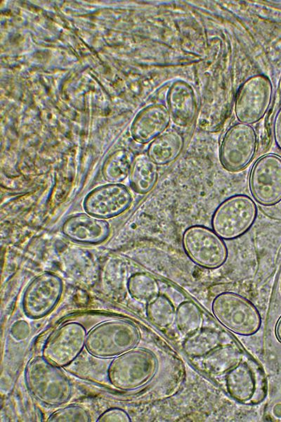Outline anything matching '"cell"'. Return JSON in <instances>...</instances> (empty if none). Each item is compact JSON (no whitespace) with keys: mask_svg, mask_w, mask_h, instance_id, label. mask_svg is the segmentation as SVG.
<instances>
[{"mask_svg":"<svg viewBox=\"0 0 281 422\" xmlns=\"http://www.w3.org/2000/svg\"><path fill=\"white\" fill-rule=\"evenodd\" d=\"M25 380L31 395L40 403L59 406L72 395V383L65 373L43 356L32 358L25 369Z\"/></svg>","mask_w":281,"mask_h":422,"instance_id":"obj_1","label":"cell"},{"mask_svg":"<svg viewBox=\"0 0 281 422\" xmlns=\"http://www.w3.org/2000/svg\"><path fill=\"white\" fill-rule=\"evenodd\" d=\"M140 340V332L132 323L122 319L101 322L87 333L85 348L93 357L115 358L133 348Z\"/></svg>","mask_w":281,"mask_h":422,"instance_id":"obj_2","label":"cell"},{"mask_svg":"<svg viewBox=\"0 0 281 422\" xmlns=\"http://www.w3.org/2000/svg\"><path fill=\"white\" fill-rule=\"evenodd\" d=\"M157 359L152 352L133 348L112 359L107 375L114 388L131 391L149 383L157 373Z\"/></svg>","mask_w":281,"mask_h":422,"instance_id":"obj_3","label":"cell"},{"mask_svg":"<svg viewBox=\"0 0 281 422\" xmlns=\"http://www.w3.org/2000/svg\"><path fill=\"white\" fill-rule=\"evenodd\" d=\"M257 207L248 196L236 194L224 200L211 217L213 230L223 239L232 240L245 234L254 224Z\"/></svg>","mask_w":281,"mask_h":422,"instance_id":"obj_4","label":"cell"},{"mask_svg":"<svg viewBox=\"0 0 281 422\" xmlns=\"http://www.w3.org/2000/svg\"><path fill=\"white\" fill-rule=\"evenodd\" d=\"M211 309L216 320L236 334L250 335L261 326L258 309L236 293L226 292L218 295L212 302Z\"/></svg>","mask_w":281,"mask_h":422,"instance_id":"obj_5","label":"cell"},{"mask_svg":"<svg viewBox=\"0 0 281 422\" xmlns=\"http://www.w3.org/2000/svg\"><path fill=\"white\" fill-rule=\"evenodd\" d=\"M273 87L270 78L262 74L247 78L239 87L234 110L239 122L252 124L266 114L271 103Z\"/></svg>","mask_w":281,"mask_h":422,"instance_id":"obj_6","label":"cell"},{"mask_svg":"<svg viewBox=\"0 0 281 422\" xmlns=\"http://www.w3.org/2000/svg\"><path fill=\"white\" fill-rule=\"evenodd\" d=\"M227 392L236 401L257 404L266 397V378L260 365L248 355L225 377Z\"/></svg>","mask_w":281,"mask_h":422,"instance_id":"obj_7","label":"cell"},{"mask_svg":"<svg viewBox=\"0 0 281 422\" xmlns=\"http://www.w3.org/2000/svg\"><path fill=\"white\" fill-rule=\"evenodd\" d=\"M182 242L188 257L200 267L217 268L227 260L228 248L224 241L208 227L194 225L187 228Z\"/></svg>","mask_w":281,"mask_h":422,"instance_id":"obj_8","label":"cell"},{"mask_svg":"<svg viewBox=\"0 0 281 422\" xmlns=\"http://www.w3.org/2000/svg\"><path fill=\"white\" fill-rule=\"evenodd\" d=\"M257 136L250 125L237 122L225 133L220 146V161L229 172H238L246 167L254 157Z\"/></svg>","mask_w":281,"mask_h":422,"instance_id":"obj_9","label":"cell"},{"mask_svg":"<svg viewBox=\"0 0 281 422\" xmlns=\"http://www.w3.org/2000/svg\"><path fill=\"white\" fill-rule=\"evenodd\" d=\"M85 327L75 321L67 322L54 331L46 340L42 356L60 366L70 364L85 347Z\"/></svg>","mask_w":281,"mask_h":422,"instance_id":"obj_10","label":"cell"},{"mask_svg":"<svg viewBox=\"0 0 281 422\" xmlns=\"http://www.w3.org/2000/svg\"><path fill=\"white\" fill-rule=\"evenodd\" d=\"M63 289L62 279L52 272H44L35 277L26 288L22 296V310L32 319L48 314L58 304Z\"/></svg>","mask_w":281,"mask_h":422,"instance_id":"obj_11","label":"cell"},{"mask_svg":"<svg viewBox=\"0 0 281 422\" xmlns=\"http://www.w3.org/2000/svg\"><path fill=\"white\" fill-rule=\"evenodd\" d=\"M249 189L262 205H274L281 200V157L267 154L256 161L249 175Z\"/></svg>","mask_w":281,"mask_h":422,"instance_id":"obj_12","label":"cell"},{"mask_svg":"<svg viewBox=\"0 0 281 422\" xmlns=\"http://www.w3.org/2000/svg\"><path fill=\"white\" fill-rule=\"evenodd\" d=\"M132 196L127 187L120 183H110L90 191L85 197V212L102 219L121 215L132 203Z\"/></svg>","mask_w":281,"mask_h":422,"instance_id":"obj_13","label":"cell"},{"mask_svg":"<svg viewBox=\"0 0 281 422\" xmlns=\"http://www.w3.org/2000/svg\"><path fill=\"white\" fill-rule=\"evenodd\" d=\"M247 355L233 338L190 362L204 374L216 379L221 376H226Z\"/></svg>","mask_w":281,"mask_h":422,"instance_id":"obj_14","label":"cell"},{"mask_svg":"<svg viewBox=\"0 0 281 422\" xmlns=\"http://www.w3.org/2000/svg\"><path fill=\"white\" fill-rule=\"evenodd\" d=\"M63 234L69 239L83 244H99L110 236L111 227L105 219L86 212L68 217L61 227Z\"/></svg>","mask_w":281,"mask_h":422,"instance_id":"obj_15","label":"cell"},{"mask_svg":"<svg viewBox=\"0 0 281 422\" xmlns=\"http://www.w3.org/2000/svg\"><path fill=\"white\" fill-rule=\"evenodd\" d=\"M171 120L178 127L189 126L195 120L198 99L193 87L183 80H176L170 86L166 96Z\"/></svg>","mask_w":281,"mask_h":422,"instance_id":"obj_16","label":"cell"},{"mask_svg":"<svg viewBox=\"0 0 281 422\" xmlns=\"http://www.w3.org/2000/svg\"><path fill=\"white\" fill-rule=\"evenodd\" d=\"M171 120L169 110L164 105H150L136 116L131 126V136L138 143L150 142L165 132Z\"/></svg>","mask_w":281,"mask_h":422,"instance_id":"obj_17","label":"cell"},{"mask_svg":"<svg viewBox=\"0 0 281 422\" xmlns=\"http://www.w3.org/2000/svg\"><path fill=\"white\" fill-rule=\"evenodd\" d=\"M233 338L221 328L203 326L187 335L183 343V350L190 361L200 358L217 346L233 339Z\"/></svg>","mask_w":281,"mask_h":422,"instance_id":"obj_18","label":"cell"},{"mask_svg":"<svg viewBox=\"0 0 281 422\" xmlns=\"http://www.w3.org/2000/svg\"><path fill=\"white\" fill-rule=\"evenodd\" d=\"M184 143V138L178 132H164L151 141L147 155L157 165H167L180 155Z\"/></svg>","mask_w":281,"mask_h":422,"instance_id":"obj_19","label":"cell"},{"mask_svg":"<svg viewBox=\"0 0 281 422\" xmlns=\"http://www.w3.org/2000/svg\"><path fill=\"white\" fill-rule=\"evenodd\" d=\"M129 177L131 188L137 193L145 194L157 181V165L148 155H139L133 160Z\"/></svg>","mask_w":281,"mask_h":422,"instance_id":"obj_20","label":"cell"},{"mask_svg":"<svg viewBox=\"0 0 281 422\" xmlns=\"http://www.w3.org/2000/svg\"><path fill=\"white\" fill-rule=\"evenodd\" d=\"M126 287L132 298L147 302L157 296L160 290L158 281L144 272L132 274L127 280Z\"/></svg>","mask_w":281,"mask_h":422,"instance_id":"obj_21","label":"cell"},{"mask_svg":"<svg viewBox=\"0 0 281 422\" xmlns=\"http://www.w3.org/2000/svg\"><path fill=\"white\" fill-rule=\"evenodd\" d=\"M176 308L164 295L157 296L148 302L146 315L155 326L166 328L175 323Z\"/></svg>","mask_w":281,"mask_h":422,"instance_id":"obj_22","label":"cell"},{"mask_svg":"<svg viewBox=\"0 0 281 422\" xmlns=\"http://www.w3.org/2000/svg\"><path fill=\"white\" fill-rule=\"evenodd\" d=\"M204 323V314L192 300L183 302L176 309L175 324L183 335H189Z\"/></svg>","mask_w":281,"mask_h":422,"instance_id":"obj_23","label":"cell"},{"mask_svg":"<svg viewBox=\"0 0 281 422\" xmlns=\"http://www.w3.org/2000/svg\"><path fill=\"white\" fill-rule=\"evenodd\" d=\"M132 162L126 151L120 150L115 152L103 166L104 179L109 183H121L129 175Z\"/></svg>","mask_w":281,"mask_h":422,"instance_id":"obj_24","label":"cell"},{"mask_svg":"<svg viewBox=\"0 0 281 422\" xmlns=\"http://www.w3.org/2000/svg\"><path fill=\"white\" fill-rule=\"evenodd\" d=\"M48 422H89L91 416L82 407L72 404L57 409L48 417Z\"/></svg>","mask_w":281,"mask_h":422,"instance_id":"obj_25","label":"cell"},{"mask_svg":"<svg viewBox=\"0 0 281 422\" xmlns=\"http://www.w3.org/2000/svg\"><path fill=\"white\" fill-rule=\"evenodd\" d=\"M97 422H131V418L124 409L117 407L110 408L103 412Z\"/></svg>","mask_w":281,"mask_h":422,"instance_id":"obj_26","label":"cell"},{"mask_svg":"<svg viewBox=\"0 0 281 422\" xmlns=\"http://www.w3.org/2000/svg\"><path fill=\"white\" fill-rule=\"evenodd\" d=\"M30 326L24 320H20L15 322L11 328L12 337L18 341L27 338L30 335Z\"/></svg>","mask_w":281,"mask_h":422,"instance_id":"obj_27","label":"cell"},{"mask_svg":"<svg viewBox=\"0 0 281 422\" xmlns=\"http://www.w3.org/2000/svg\"><path fill=\"white\" fill-rule=\"evenodd\" d=\"M273 138L277 146L281 150V107L277 110L273 125Z\"/></svg>","mask_w":281,"mask_h":422,"instance_id":"obj_28","label":"cell"},{"mask_svg":"<svg viewBox=\"0 0 281 422\" xmlns=\"http://www.w3.org/2000/svg\"><path fill=\"white\" fill-rule=\"evenodd\" d=\"M275 334L277 338L281 343V316L279 319L275 327Z\"/></svg>","mask_w":281,"mask_h":422,"instance_id":"obj_29","label":"cell"}]
</instances>
